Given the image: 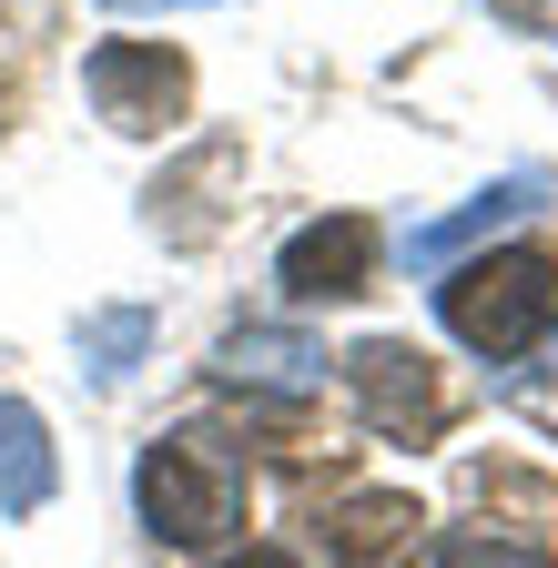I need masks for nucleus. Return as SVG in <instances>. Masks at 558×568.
<instances>
[{"label":"nucleus","instance_id":"9","mask_svg":"<svg viewBox=\"0 0 558 568\" xmlns=\"http://www.w3.org/2000/svg\"><path fill=\"white\" fill-rule=\"evenodd\" d=\"M406 528H416L406 497H345V508L325 518V548H335V558H386Z\"/></svg>","mask_w":558,"mask_h":568},{"label":"nucleus","instance_id":"6","mask_svg":"<svg viewBox=\"0 0 558 568\" xmlns=\"http://www.w3.org/2000/svg\"><path fill=\"white\" fill-rule=\"evenodd\" d=\"M538 203H548V173L528 163V173H508V183H487L477 203H457L447 224H416V234H406V264H416V274H447V264H457L467 244H487V234H508V224H528Z\"/></svg>","mask_w":558,"mask_h":568},{"label":"nucleus","instance_id":"10","mask_svg":"<svg viewBox=\"0 0 558 568\" xmlns=\"http://www.w3.org/2000/svg\"><path fill=\"white\" fill-rule=\"evenodd\" d=\"M143 345H153V315H143V305H102V315H82V366H92L102 386L143 366Z\"/></svg>","mask_w":558,"mask_h":568},{"label":"nucleus","instance_id":"5","mask_svg":"<svg viewBox=\"0 0 558 568\" xmlns=\"http://www.w3.org/2000/svg\"><path fill=\"white\" fill-rule=\"evenodd\" d=\"M285 295L295 305H345V295H366V274H376V224L366 213H325V224H305L285 244Z\"/></svg>","mask_w":558,"mask_h":568},{"label":"nucleus","instance_id":"7","mask_svg":"<svg viewBox=\"0 0 558 568\" xmlns=\"http://www.w3.org/2000/svg\"><path fill=\"white\" fill-rule=\"evenodd\" d=\"M214 366H224L234 386H264V396H305V386L325 376V345L295 335V325H234V335L214 345Z\"/></svg>","mask_w":558,"mask_h":568},{"label":"nucleus","instance_id":"2","mask_svg":"<svg viewBox=\"0 0 558 568\" xmlns=\"http://www.w3.org/2000/svg\"><path fill=\"white\" fill-rule=\"evenodd\" d=\"M437 315H447L477 355H528V345L558 335V264H548V254H477V264H447Z\"/></svg>","mask_w":558,"mask_h":568},{"label":"nucleus","instance_id":"1","mask_svg":"<svg viewBox=\"0 0 558 568\" xmlns=\"http://www.w3.org/2000/svg\"><path fill=\"white\" fill-rule=\"evenodd\" d=\"M132 508L163 548H214L234 518H244V457L224 437H153L143 467H132Z\"/></svg>","mask_w":558,"mask_h":568},{"label":"nucleus","instance_id":"8","mask_svg":"<svg viewBox=\"0 0 558 568\" xmlns=\"http://www.w3.org/2000/svg\"><path fill=\"white\" fill-rule=\"evenodd\" d=\"M51 487H61L51 426H41L21 396H0V518H31V508H51Z\"/></svg>","mask_w":558,"mask_h":568},{"label":"nucleus","instance_id":"11","mask_svg":"<svg viewBox=\"0 0 558 568\" xmlns=\"http://www.w3.org/2000/svg\"><path fill=\"white\" fill-rule=\"evenodd\" d=\"M437 568H558L548 548H528V538H487V528H457L447 548H437Z\"/></svg>","mask_w":558,"mask_h":568},{"label":"nucleus","instance_id":"3","mask_svg":"<svg viewBox=\"0 0 558 568\" xmlns=\"http://www.w3.org/2000/svg\"><path fill=\"white\" fill-rule=\"evenodd\" d=\"M82 92L112 132H173L183 102H193V61L163 51V41H102L82 61Z\"/></svg>","mask_w":558,"mask_h":568},{"label":"nucleus","instance_id":"13","mask_svg":"<svg viewBox=\"0 0 558 568\" xmlns=\"http://www.w3.org/2000/svg\"><path fill=\"white\" fill-rule=\"evenodd\" d=\"M224 568H305V558H285V548H244V558H224Z\"/></svg>","mask_w":558,"mask_h":568},{"label":"nucleus","instance_id":"4","mask_svg":"<svg viewBox=\"0 0 558 568\" xmlns=\"http://www.w3.org/2000/svg\"><path fill=\"white\" fill-rule=\"evenodd\" d=\"M345 386H356V406H366L376 437H437V426H447V386H437V366L406 335L356 345V355H345Z\"/></svg>","mask_w":558,"mask_h":568},{"label":"nucleus","instance_id":"12","mask_svg":"<svg viewBox=\"0 0 558 568\" xmlns=\"http://www.w3.org/2000/svg\"><path fill=\"white\" fill-rule=\"evenodd\" d=\"M122 21H143V11H214V0H112Z\"/></svg>","mask_w":558,"mask_h":568}]
</instances>
